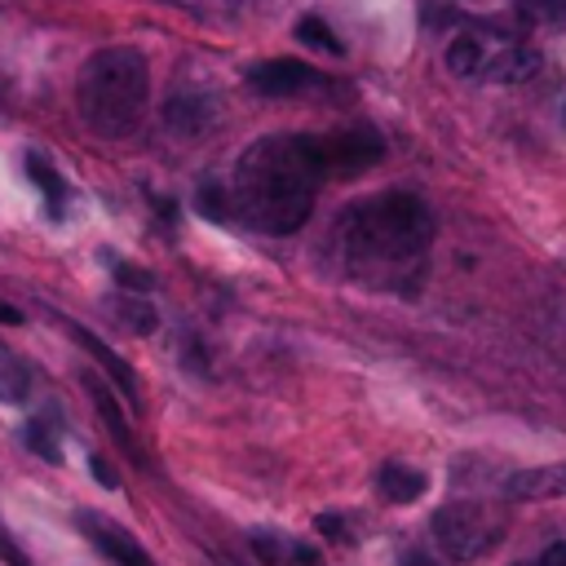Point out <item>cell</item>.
I'll use <instances>...</instances> for the list:
<instances>
[{
  "instance_id": "16",
  "label": "cell",
  "mask_w": 566,
  "mask_h": 566,
  "mask_svg": "<svg viewBox=\"0 0 566 566\" xmlns=\"http://www.w3.org/2000/svg\"><path fill=\"white\" fill-rule=\"evenodd\" d=\"M296 40L310 44V49H323V53H345V44L332 35V27H327L323 18H314V13L296 22Z\"/></svg>"
},
{
  "instance_id": "23",
  "label": "cell",
  "mask_w": 566,
  "mask_h": 566,
  "mask_svg": "<svg viewBox=\"0 0 566 566\" xmlns=\"http://www.w3.org/2000/svg\"><path fill=\"white\" fill-rule=\"evenodd\" d=\"M531 566H566V539H557V544H548Z\"/></svg>"
},
{
  "instance_id": "4",
  "label": "cell",
  "mask_w": 566,
  "mask_h": 566,
  "mask_svg": "<svg viewBox=\"0 0 566 566\" xmlns=\"http://www.w3.org/2000/svg\"><path fill=\"white\" fill-rule=\"evenodd\" d=\"M433 539L455 562H478L504 539V517L478 500H455L433 513Z\"/></svg>"
},
{
  "instance_id": "14",
  "label": "cell",
  "mask_w": 566,
  "mask_h": 566,
  "mask_svg": "<svg viewBox=\"0 0 566 566\" xmlns=\"http://www.w3.org/2000/svg\"><path fill=\"white\" fill-rule=\"evenodd\" d=\"M84 389L93 394V407H97V416H102V424L115 433V442L124 447V451H133L137 455V442H133V429H128V420L119 416V402L111 398V389L97 380V376H84Z\"/></svg>"
},
{
  "instance_id": "21",
  "label": "cell",
  "mask_w": 566,
  "mask_h": 566,
  "mask_svg": "<svg viewBox=\"0 0 566 566\" xmlns=\"http://www.w3.org/2000/svg\"><path fill=\"white\" fill-rule=\"evenodd\" d=\"M115 279H119L124 287H133V292H146V287L155 283L146 270H133V265H115Z\"/></svg>"
},
{
  "instance_id": "2",
  "label": "cell",
  "mask_w": 566,
  "mask_h": 566,
  "mask_svg": "<svg viewBox=\"0 0 566 566\" xmlns=\"http://www.w3.org/2000/svg\"><path fill=\"white\" fill-rule=\"evenodd\" d=\"M336 243L349 274L376 287H407L433 243V212L411 190H385L340 212Z\"/></svg>"
},
{
  "instance_id": "19",
  "label": "cell",
  "mask_w": 566,
  "mask_h": 566,
  "mask_svg": "<svg viewBox=\"0 0 566 566\" xmlns=\"http://www.w3.org/2000/svg\"><path fill=\"white\" fill-rule=\"evenodd\" d=\"M531 18H544V22H566V0H517Z\"/></svg>"
},
{
  "instance_id": "26",
  "label": "cell",
  "mask_w": 566,
  "mask_h": 566,
  "mask_svg": "<svg viewBox=\"0 0 566 566\" xmlns=\"http://www.w3.org/2000/svg\"><path fill=\"white\" fill-rule=\"evenodd\" d=\"M318 526H323L327 535H340V517H332V513H323V517H318Z\"/></svg>"
},
{
  "instance_id": "27",
  "label": "cell",
  "mask_w": 566,
  "mask_h": 566,
  "mask_svg": "<svg viewBox=\"0 0 566 566\" xmlns=\"http://www.w3.org/2000/svg\"><path fill=\"white\" fill-rule=\"evenodd\" d=\"M18 318H22V314H18L13 305H0V323H18Z\"/></svg>"
},
{
  "instance_id": "8",
  "label": "cell",
  "mask_w": 566,
  "mask_h": 566,
  "mask_svg": "<svg viewBox=\"0 0 566 566\" xmlns=\"http://www.w3.org/2000/svg\"><path fill=\"white\" fill-rule=\"evenodd\" d=\"M80 531L97 544V553H106V557H111V562H119V566H155L128 531H119L115 522H102L97 513H80Z\"/></svg>"
},
{
  "instance_id": "12",
  "label": "cell",
  "mask_w": 566,
  "mask_h": 566,
  "mask_svg": "<svg viewBox=\"0 0 566 566\" xmlns=\"http://www.w3.org/2000/svg\"><path fill=\"white\" fill-rule=\"evenodd\" d=\"M376 486H380V495H385L389 504H411V500H420V495H424L429 478H424L420 469H411V464H398V460H389V464H380V473H376Z\"/></svg>"
},
{
  "instance_id": "25",
  "label": "cell",
  "mask_w": 566,
  "mask_h": 566,
  "mask_svg": "<svg viewBox=\"0 0 566 566\" xmlns=\"http://www.w3.org/2000/svg\"><path fill=\"white\" fill-rule=\"evenodd\" d=\"M0 553L9 557V566H27V557H22V553H18V548H13V544H9L4 535H0Z\"/></svg>"
},
{
  "instance_id": "18",
  "label": "cell",
  "mask_w": 566,
  "mask_h": 566,
  "mask_svg": "<svg viewBox=\"0 0 566 566\" xmlns=\"http://www.w3.org/2000/svg\"><path fill=\"white\" fill-rule=\"evenodd\" d=\"M199 212L212 217V221H226V217H230V195H221L217 186H212V190L203 186V190H199Z\"/></svg>"
},
{
  "instance_id": "5",
  "label": "cell",
  "mask_w": 566,
  "mask_h": 566,
  "mask_svg": "<svg viewBox=\"0 0 566 566\" xmlns=\"http://www.w3.org/2000/svg\"><path fill=\"white\" fill-rule=\"evenodd\" d=\"M314 150H318L323 172L354 177V172H367L385 159V137L371 124H354V128H340L332 137H314Z\"/></svg>"
},
{
  "instance_id": "10",
  "label": "cell",
  "mask_w": 566,
  "mask_h": 566,
  "mask_svg": "<svg viewBox=\"0 0 566 566\" xmlns=\"http://www.w3.org/2000/svg\"><path fill=\"white\" fill-rule=\"evenodd\" d=\"M509 500H548V495H566V464H548V469H522L504 482Z\"/></svg>"
},
{
  "instance_id": "3",
  "label": "cell",
  "mask_w": 566,
  "mask_h": 566,
  "mask_svg": "<svg viewBox=\"0 0 566 566\" xmlns=\"http://www.w3.org/2000/svg\"><path fill=\"white\" fill-rule=\"evenodd\" d=\"M146 102H150V66L142 49L106 44L80 66L75 106L97 137H128L142 124Z\"/></svg>"
},
{
  "instance_id": "17",
  "label": "cell",
  "mask_w": 566,
  "mask_h": 566,
  "mask_svg": "<svg viewBox=\"0 0 566 566\" xmlns=\"http://www.w3.org/2000/svg\"><path fill=\"white\" fill-rule=\"evenodd\" d=\"M27 447H31V451H40V455H44L49 464H57V460H62V451H57L53 433H49V429H44L40 420H31V424H27Z\"/></svg>"
},
{
  "instance_id": "13",
  "label": "cell",
  "mask_w": 566,
  "mask_h": 566,
  "mask_svg": "<svg viewBox=\"0 0 566 566\" xmlns=\"http://www.w3.org/2000/svg\"><path fill=\"white\" fill-rule=\"evenodd\" d=\"M71 336H75V340H80V345H84V349H88V354L111 371V380L124 389V398H128V402H137V398H142V394H137V380H133V367H128L111 345H102V340H97L88 327H80V323H71Z\"/></svg>"
},
{
  "instance_id": "15",
  "label": "cell",
  "mask_w": 566,
  "mask_h": 566,
  "mask_svg": "<svg viewBox=\"0 0 566 566\" xmlns=\"http://www.w3.org/2000/svg\"><path fill=\"white\" fill-rule=\"evenodd\" d=\"M27 177L40 186V195H44L49 212H53V217H62V203H66V181L57 177V168H53L44 155H27Z\"/></svg>"
},
{
  "instance_id": "20",
  "label": "cell",
  "mask_w": 566,
  "mask_h": 566,
  "mask_svg": "<svg viewBox=\"0 0 566 566\" xmlns=\"http://www.w3.org/2000/svg\"><path fill=\"white\" fill-rule=\"evenodd\" d=\"M119 310H124V318H128L137 332H150V327H155V310H150L146 301H119Z\"/></svg>"
},
{
  "instance_id": "6",
  "label": "cell",
  "mask_w": 566,
  "mask_h": 566,
  "mask_svg": "<svg viewBox=\"0 0 566 566\" xmlns=\"http://www.w3.org/2000/svg\"><path fill=\"white\" fill-rule=\"evenodd\" d=\"M314 84H323L318 71L296 57H270V62L248 66V88H256L261 97H287V93H301Z\"/></svg>"
},
{
  "instance_id": "24",
  "label": "cell",
  "mask_w": 566,
  "mask_h": 566,
  "mask_svg": "<svg viewBox=\"0 0 566 566\" xmlns=\"http://www.w3.org/2000/svg\"><path fill=\"white\" fill-rule=\"evenodd\" d=\"M88 469H93V478H97L102 486H119V478H115V469H111V464H106L102 455H93V460H88Z\"/></svg>"
},
{
  "instance_id": "22",
  "label": "cell",
  "mask_w": 566,
  "mask_h": 566,
  "mask_svg": "<svg viewBox=\"0 0 566 566\" xmlns=\"http://www.w3.org/2000/svg\"><path fill=\"white\" fill-rule=\"evenodd\" d=\"M287 562L292 566H323L318 562V548H310V544H287Z\"/></svg>"
},
{
  "instance_id": "7",
  "label": "cell",
  "mask_w": 566,
  "mask_h": 566,
  "mask_svg": "<svg viewBox=\"0 0 566 566\" xmlns=\"http://www.w3.org/2000/svg\"><path fill=\"white\" fill-rule=\"evenodd\" d=\"M500 49V35L491 31H460L451 44H447V71L460 75V80H482L491 57Z\"/></svg>"
},
{
  "instance_id": "11",
  "label": "cell",
  "mask_w": 566,
  "mask_h": 566,
  "mask_svg": "<svg viewBox=\"0 0 566 566\" xmlns=\"http://www.w3.org/2000/svg\"><path fill=\"white\" fill-rule=\"evenodd\" d=\"M164 124L172 133L195 137V133H203L212 124V102L208 97H195V93H172L168 106H164Z\"/></svg>"
},
{
  "instance_id": "9",
  "label": "cell",
  "mask_w": 566,
  "mask_h": 566,
  "mask_svg": "<svg viewBox=\"0 0 566 566\" xmlns=\"http://www.w3.org/2000/svg\"><path fill=\"white\" fill-rule=\"evenodd\" d=\"M535 71H539V53H535V49L513 44V40H500V49H495V57H491V66H486L482 80H495V84H522V80H531Z\"/></svg>"
},
{
  "instance_id": "1",
  "label": "cell",
  "mask_w": 566,
  "mask_h": 566,
  "mask_svg": "<svg viewBox=\"0 0 566 566\" xmlns=\"http://www.w3.org/2000/svg\"><path fill=\"white\" fill-rule=\"evenodd\" d=\"M318 150L314 137L301 133H274L252 142L234 164V190L230 212L261 234H292L314 212L318 190Z\"/></svg>"
}]
</instances>
